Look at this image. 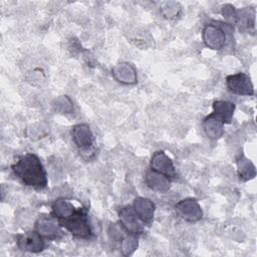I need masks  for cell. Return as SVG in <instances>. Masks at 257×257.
I'll use <instances>...</instances> for the list:
<instances>
[{"label":"cell","mask_w":257,"mask_h":257,"mask_svg":"<svg viewBox=\"0 0 257 257\" xmlns=\"http://www.w3.org/2000/svg\"><path fill=\"white\" fill-rule=\"evenodd\" d=\"M14 174L26 185L35 189H43L47 184L45 170L37 156L25 154L12 165Z\"/></svg>","instance_id":"1"},{"label":"cell","mask_w":257,"mask_h":257,"mask_svg":"<svg viewBox=\"0 0 257 257\" xmlns=\"http://www.w3.org/2000/svg\"><path fill=\"white\" fill-rule=\"evenodd\" d=\"M62 226L66 228L73 236L77 238L87 239L91 237L92 231L88 222V217L86 212L82 209L76 210L71 216L66 219L59 221Z\"/></svg>","instance_id":"2"},{"label":"cell","mask_w":257,"mask_h":257,"mask_svg":"<svg viewBox=\"0 0 257 257\" xmlns=\"http://www.w3.org/2000/svg\"><path fill=\"white\" fill-rule=\"evenodd\" d=\"M229 89L239 95H253L254 88L249 76L243 72L228 75L226 78Z\"/></svg>","instance_id":"3"},{"label":"cell","mask_w":257,"mask_h":257,"mask_svg":"<svg viewBox=\"0 0 257 257\" xmlns=\"http://www.w3.org/2000/svg\"><path fill=\"white\" fill-rule=\"evenodd\" d=\"M202 37L206 46L214 50L223 48L226 42V34L224 30L220 26L214 24H208L204 27Z\"/></svg>","instance_id":"4"},{"label":"cell","mask_w":257,"mask_h":257,"mask_svg":"<svg viewBox=\"0 0 257 257\" xmlns=\"http://www.w3.org/2000/svg\"><path fill=\"white\" fill-rule=\"evenodd\" d=\"M176 211L183 219L189 222L199 221L203 216V211L199 203L192 198L180 201L176 205Z\"/></svg>","instance_id":"5"},{"label":"cell","mask_w":257,"mask_h":257,"mask_svg":"<svg viewBox=\"0 0 257 257\" xmlns=\"http://www.w3.org/2000/svg\"><path fill=\"white\" fill-rule=\"evenodd\" d=\"M118 217L122 228L133 235L143 233L144 227L140 221V218L136 214L135 210L130 207H124L119 210Z\"/></svg>","instance_id":"6"},{"label":"cell","mask_w":257,"mask_h":257,"mask_svg":"<svg viewBox=\"0 0 257 257\" xmlns=\"http://www.w3.org/2000/svg\"><path fill=\"white\" fill-rule=\"evenodd\" d=\"M17 247L25 252L38 253L43 250L44 241L37 232H28L17 237Z\"/></svg>","instance_id":"7"},{"label":"cell","mask_w":257,"mask_h":257,"mask_svg":"<svg viewBox=\"0 0 257 257\" xmlns=\"http://www.w3.org/2000/svg\"><path fill=\"white\" fill-rule=\"evenodd\" d=\"M152 170L157 171L168 178H175L177 176V172L172 160L163 152H156L151 160Z\"/></svg>","instance_id":"8"},{"label":"cell","mask_w":257,"mask_h":257,"mask_svg":"<svg viewBox=\"0 0 257 257\" xmlns=\"http://www.w3.org/2000/svg\"><path fill=\"white\" fill-rule=\"evenodd\" d=\"M113 78L123 84H135L138 80L136 68L128 62H120L111 69Z\"/></svg>","instance_id":"9"},{"label":"cell","mask_w":257,"mask_h":257,"mask_svg":"<svg viewBox=\"0 0 257 257\" xmlns=\"http://www.w3.org/2000/svg\"><path fill=\"white\" fill-rule=\"evenodd\" d=\"M72 138L79 149L85 150L93 145V134L90 127L85 123H79L72 128Z\"/></svg>","instance_id":"10"},{"label":"cell","mask_w":257,"mask_h":257,"mask_svg":"<svg viewBox=\"0 0 257 257\" xmlns=\"http://www.w3.org/2000/svg\"><path fill=\"white\" fill-rule=\"evenodd\" d=\"M35 229L38 234L47 238H55L60 236L62 233L59 224L49 217L39 218L35 223Z\"/></svg>","instance_id":"11"},{"label":"cell","mask_w":257,"mask_h":257,"mask_svg":"<svg viewBox=\"0 0 257 257\" xmlns=\"http://www.w3.org/2000/svg\"><path fill=\"white\" fill-rule=\"evenodd\" d=\"M145 181L148 187L156 192L164 193L170 189V180L167 176L151 170L146 173Z\"/></svg>","instance_id":"12"},{"label":"cell","mask_w":257,"mask_h":257,"mask_svg":"<svg viewBox=\"0 0 257 257\" xmlns=\"http://www.w3.org/2000/svg\"><path fill=\"white\" fill-rule=\"evenodd\" d=\"M203 130L209 139L217 140L224 133V122L214 113L206 116L203 120Z\"/></svg>","instance_id":"13"},{"label":"cell","mask_w":257,"mask_h":257,"mask_svg":"<svg viewBox=\"0 0 257 257\" xmlns=\"http://www.w3.org/2000/svg\"><path fill=\"white\" fill-rule=\"evenodd\" d=\"M134 210L141 221L149 223L155 214V204L147 198H137L134 202Z\"/></svg>","instance_id":"14"},{"label":"cell","mask_w":257,"mask_h":257,"mask_svg":"<svg viewBox=\"0 0 257 257\" xmlns=\"http://www.w3.org/2000/svg\"><path fill=\"white\" fill-rule=\"evenodd\" d=\"M235 110V104L228 100H217L213 103V113L224 123L232 120Z\"/></svg>","instance_id":"15"},{"label":"cell","mask_w":257,"mask_h":257,"mask_svg":"<svg viewBox=\"0 0 257 257\" xmlns=\"http://www.w3.org/2000/svg\"><path fill=\"white\" fill-rule=\"evenodd\" d=\"M75 211L73 204L65 199H58L52 205V214L59 221L68 218Z\"/></svg>","instance_id":"16"},{"label":"cell","mask_w":257,"mask_h":257,"mask_svg":"<svg viewBox=\"0 0 257 257\" xmlns=\"http://www.w3.org/2000/svg\"><path fill=\"white\" fill-rule=\"evenodd\" d=\"M255 23V10L252 7H245L243 9H240L237 11L236 16V23L240 30L249 29L251 27H254Z\"/></svg>","instance_id":"17"},{"label":"cell","mask_w":257,"mask_h":257,"mask_svg":"<svg viewBox=\"0 0 257 257\" xmlns=\"http://www.w3.org/2000/svg\"><path fill=\"white\" fill-rule=\"evenodd\" d=\"M237 170L240 178L245 181L253 179L256 176L255 166L244 156H241L237 159Z\"/></svg>","instance_id":"18"},{"label":"cell","mask_w":257,"mask_h":257,"mask_svg":"<svg viewBox=\"0 0 257 257\" xmlns=\"http://www.w3.org/2000/svg\"><path fill=\"white\" fill-rule=\"evenodd\" d=\"M138 245H139L138 238L136 237V235L131 234L130 236L123 237L122 240L120 241V252L124 256L132 255L135 252V250L138 248Z\"/></svg>","instance_id":"19"},{"label":"cell","mask_w":257,"mask_h":257,"mask_svg":"<svg viewBox=\"0 0 257 257\" xmlns=\"http://www.w3.org/2000/svg\"><path fill=\"white\" fill-rule=\"evenodd\" d=\"M53 107L60 113H70L73 110V103L66 95H60L53 101Z\"/></svg>","instance_id":"20"},{"label":"cell","mask_w":257,"mask_h":257,"mask_svg":"<svg viewBox=\"0 0 257 257\" xmlns=\"http://www.w3.org/2000/svg\"><path fill=\"white\" fill-rule=\"evenodd\" d=\"M180 11H181V6L178 2H175V1L164 2L161 6V12L166 18H169V19L177 17Z\"/></svg>","instance_id":"21"},{"label":"cell","mask_w":257,"mask_h":257,"mask_svg":"<svg viewBox=\"0 0 257 257\" xmlns=\"http://www.w3.org/2000/svg\"><path fill=\"white\" fill-rule=\"evenodd\" d=\"M107 234L110 240L115 241V242H120L122 240V238L124 237L123 234V229L116 223L110 224L107 230Z\"/></svg>","instance_id":"22"},{"label":"cell","mask_w":257,"mask_h":257,"mask_svg":"<svg viewBox=\"0 0 257 257\" xmlns=\"http://www.w3.org/2000/svg\"><path fill=\"white\" fill-rule=\"evenodd\" d=\"M222 15H223L225 21L228 22L229 24H235L236 23L237 11L235 10V8L232 5L227 4V5L223 6V8H222Z\"/></svg>","instance_id":"23"}]
</instances>
